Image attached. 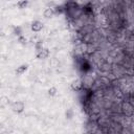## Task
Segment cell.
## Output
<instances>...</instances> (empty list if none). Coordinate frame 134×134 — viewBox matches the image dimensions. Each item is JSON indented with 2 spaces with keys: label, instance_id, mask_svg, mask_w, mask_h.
<instances>
[{
  "label": "cell",
  "instance_id": "obj_2",
  "mask_svg": "<svg viewBox=\"0 0 134 134\" xmlns=\"http://www.w3.org/2000/svg\"><path fill=\"white\" fill-rule=\"evenodd\" d=\"M48 56H49V50L47 48H41V49H39V51L37 53V58L40 59V60L47 59Z\"/></svg>",
  "mask_w": 134,
  "mask_h": 134
},
{
  "label": "cell",
  "instance_id": "obj_5",
  "mask_svg": "<svg viewBox=\"0 0 134 134\" xmlns=\"http://www.w3.org/2000/svg\"><path fill=\"white\" fill-rule=\"evenodd\" d=\"M52 15H53V10H52V9H46V10H45L44 16H45L46 18H50V17H52Z\"/></svg>",
  "mask_w": 134,
  "mask_h": 134
},
{
  "label": "cell",
  "instance_id": "obj_8",
  "mask_svg": "<svg viewBox=\"0 0 134 134\" xmlns=\"http://www.w3.org/2000/svg\"><path fill=\"white\" fill-rule=\"evenodd\" d=\"M15 33H18V35H20V34H21V28H20V27L15 28Z\"/></svg>",
  "mask_w": 134,
  "mask_h": 134
},
{
  "label": "cell",
  "instance_id": "obj_7",
  "mask_svg": "<svg viewBox=\"0 0 134 134\" xmlns=\"http://www.w3.org/2000/svg\"><path fill=\"white\" fill-rule=\"evenodd\" d=\"M56 93H57V89H56V88L49 89V94H50V95H54Z\"/></svg>",
  "mask_w": 134,
  "mask_h": 134
},
{
  "label": "cell",
  "instance_id": "obj_6",
  "mask_svg": "<svg viewBox=\"0 0 134 134\" xmlns=\"http://www.w3.org/2000/svg\"><path fill=\"white\" fill-rule=\"evenodd\" d=\"M26 4H27V2L25 1V0H23L22 2H19V3H18V7H19L20 9H22L23 7H26Z\"/></svg>",
  "mask_w": 134,
  "mask_h": 134
},
{
  "label": "cell",
  "instance_id": "obj_3",
  "mask_svg": "<svg viewBox=\"0 0 134 134\" xmlns=\"http://www.w3.org/2000/svg\"><path fill=\"white\" fill-rule=\"evenodd\" d=\"M42 28H43L42 22H40V21H35V22H33V24H32V29H33L34 32L38 33V32L42 31Z\"/></svg>",
  "mask_w": 134,
  "mask_h": 134
},
{
  "label": "cell",
  "instance_id": "obj_1",
  "mask_svg": "<svg viewBox=\"0 0 134 134\" xmlns=\"http://www.w3.org/2000/svg\"><path fill=\"white\" fill-rule=\"evenodd\" d=\"M12 107H13V110H14L15 112H17V113H20V112H22V111L24 110V108H25V105H24V103H23V102L17 101V102L13 103Z\"/></svg>",
  "mask_w": 134,
  "mask_h": 134
},
{
  "label": "cell",
  "instance_id": "obj_4",
  "mask_svg": "<svg viewBox=\"0 0 134 134\" xmlns=\"http://www.w3.org/2000/svg\"><path fill=\"white\" fill-rule=\"evenodd\" d=\"M26 69H27V65H21V66L17 67L16 72H17V75H22L26 71Z\"/></svg>",
  "mask_w": 134,
  "mask_h": 134
}]
</instances>
